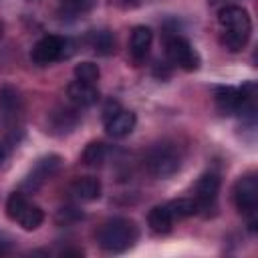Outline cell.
I'll list each match as a JSON object with an SVG mask.
<instances>
[{"instance_id": "obj_1", "label": "cell", "mask_w": 258, "mask_h": 258, "mask_svg": "<svg viewBox=\"0 0 258 258\" xmlns=\"http://www.w3.org/2000/svg\"><path fill=\"white\" fill-rule=\"evenodd\" d=\"M218 26H220V42L230 52H238L248 44L252 32V20L242 6L230 4L220 8Z\"/></svg>"}, {"instance_id": "obj_2", "label": "cell", "mask_w": 258, "mask_h": 258, "mask_svg": "<svg viewBox=\"0 0 258 258\" xmlns=\"http://www.w3.org/2000/svg\"><path fill=\"white\" fill-rule=\"evenodd\" d=\"M97 242L105 252H125L137 242V226L127 218L107 220L97 234Z\"/></svg>"}, {"instance_id": "obj_3", "label": "cell", "mask_w": 258, "mask_h": 258, "mask_svg": "<svg viewBox=\"0 0 258 258\" xmlns=\"http://www.w3.org/2000/svg\"><path fill=\"white\" fill-rule=\"evenodd\" d=\"M6 214H8V218L12 222H16L18 226H22L28 232L36 230L42 224V220H44L42 210L36 204H32L30 200H26V196L20 194V191H14V194L8 196V200H6Z\"/></svg>"}, {"instance_id": "obj_4", "label": "cell", "mask_w": 258, "mask_h": 258, "mask_svg": "<svg viewBox=\"0 0 258 258\" xmlns=\"http://www.w3.org/2000/svg\"><path fill=\"white\" fill-rule=\"evenodd\" d=\"M145 165H147V171L157 179L171 177L179 169V153L171 145H155L147 153Z\"/></svg>"}, {"instance_id": "obj_5", "label": "cell", "mask_w": 258, "mask_h": 258, "mask_svg": "<svg viewBox=\"0 0 258 258\" xmlns=\"http://www.w3.org/2000/svg\"><path fill=\"white\" fill-rule=\"evenodd\" d=\"M165 56L169 62L185 69V71H196L200 67V56L196 48L179 34H167L165 36Z\"/></svg>"}, {"instance_id": "obj_6", "label": "cell", "mask_w": 258, "mask_h": 258, "mask_svg": "<svg viewBox=\"0 0 258 258\" xmlns=\"http://www.w3.org/2000/svg\"><path fill=\"white\" fill-rule=\"evenodd\" d=\"M234 202H236V208L250 216L252 224H254V218H256V210H258V179L256 175L248 173L244 177H240L234 185Z\"/></svg>"}, {"instance_id": "obj_7", "label": "cell", "mask_w": 258, "mask_h": 258, "mask_svg": "<svg viewBox=\"0 0 258 258\" xmlns=\"http://www.w3.org/2000/svg\"><path fill=\"white\" fill-rule=\"evenodd\" d=\"M67 46H69V40H67V38H62V36H58V34H46V36H42V38L34 44V48H32V52H30V58H32L36 64L46 67V64H50V62L60 60V58L64 56V52H67Z\"/></svg>"}, {"instance_id": "obj_8", "label": "cell", "mask_w": 258, "mask_h": 258, "mask_svg": "<svg viewBox=\"0 0 258 258\" xmlns=\"http://www.w3.org/2000/svg\"><path fill=\"white\" fill-rule=\"evenodd\" d=\"M218 191H220V177L216 173H206L198 179L196 183V204L200 210H210L216 206L218 200Z\"/></svg>"}, {"instance_id": "obj_9", "label": "cell", "mask_w": 258, "mask_h": 258, "mask_svg": "<svg viewBox=\"0 0 258 258\" xmlns=\"http://www.w3.org/2000/svg\"><path fill=\"white\" fill-rule=\"evenodd\" d=\"M67 97L75 107H91L99 101V91H97L95 85L73 81L67 87Z\"/></svg>"}, {"instance_id": "obj_10", "label": "cell", "mask_w": 258, "mask_h": 258, "mask_svg": "<svg viewBox=\"0 0 258 258\" xmlns=\"http://www.w3.org/2000/svg\"><path fill=\"white\" fill-rule=\"evenodd\" d=\"M58 165H60V157H58V155H48V157L40 159V161L34 165L32 173L28 175L26 187H32V189L40 187V183H44V181L58 169Z\"/></svg>"}, {"instance_id": "obj_11", "label": "cell", "mask_w": 258, "mask_h": 258, "mask_svg": "<svg viewBox=\"0 0 258 258\" xmlns=\"http://www.w3.org/2000/svg\"><path fill=\"white\" fill-rule=\"evenodd\" d=\"M135 121H137V119H135V113L119 109L113 117H109V119L105 121V129H107V133H109L111 137H125V135H129V133L133 131Z\"/></svg>"}, {"instance_id": "obj_12", "label": "cell", "mask_w": 258, "mask_h": 258, "mask_svg": "<svg viewBox=\"0 0 258 258\" xmlns=\"http://www.w3.org/2000/svg\"><path fill=\"white\" fill-rule=\"evenodd\" d=\"M153 40V32L149 26H135L131 32V42H129V52L135 60H143L149 52Z\"/></svg>"}, {"instance_id": "obj_13", "label": "cell", "mask_w": 258, "mask_h": 258, "mask_svg": "<svg viewBox=\"0 0 258 258\" xmlns=\"http://www.w3.org/2000/svg\"><path fill=\"white\" fill-rule=\"evenodd\" d=\"M240 99H242V93L236 87H218L216 91V105L224 115L238 113Z\"/></svg>"}, {"instance_id": "obj_14", "label": "cell", "mask_w": 258, "mask_h": 258, "mask_svg": "<svg viewBox=\"0 0 258 258\" xmlns=\"http://www.w3.org/2000/svg\"><path fill=\"white\" fill-rule=\"evenodd\" d=\"M71 191H73L79 200L91 202V200H97V198L101 196V181H99L97 177H91V175L77 177V179L71 183Z\"/></svg>"}, {"instance_id": "obj_15", "label": "cell", "mask_w": 258, "mask_h": 258, "mask_svg": "<svg viewBox=\"0 0 258 258\" xmlns=\"http://www.w3.org/2000/svg\"><path fill=\"white\" fill-rule=\"evenodd\" d=\"M147 224L155 234H167L173 226V216H171L167 204L151 208V212L147 214Z\"/></svg>"}, {"instance_id": "obj_16", "label": "cell", "mask_w": 258, "mask_h": 258, "mask_svg": "<svg viewBox=\"0 0 258 258\" xmlns=\"http://www.w3.org/2000/svg\"><path fill=\"white\" fill-rule=\"evenodd\" d=\"M167 208H169L173 220L189 218V216H194V214L200 212V208H198V204H196L194 198H179V200H173V202L167 204Z\"/></svg>"}, {"instance_id": "obj_17", "label": "cell", "mask_w": 258, "mask_h": 258, "mask_svg": "<svg viewBox=\"0 0 258 258\" xmlns=\"http://www.w3.org/2000/svg\"><path fill=\"white\" fill-rule=\"evenodd\" d=\"M105 157H107V147H105V143H101V141L89 143V145L85 147V151H83V161H85V165H89V167H99V165H103Z\"/></svg>"}, {"instance_id": "obj_18", "label": "cell", "mask_w": 258, "mask_h": 258, "mask_svg": "<svg viewBox=\"0 0 258 258\" xmlns=\"http://www.w3.org/2000/svg\"><path fill=\"white\" fill-rule=\"evenodd\" d=\"M99 67L95 62H81L75 67V79L81 81V83H89V85H95L99 81Z\"/></svg>"}, {"instance_id": "obj_19", "label": "cell", "mask_w": 258, "mask_h": 258, "mask_svg": "<svg viewBox=\"0 0 258 258\" xmlns=\"http://www.w3.org/2000/svg\"><path fill=\"white\" fill-rule=\"evenodd\" d=\"M93 46H95V50H97V52L107 54V52H111V50H113L115 40L111 38V34H109V32H97V34H95V40H93Z\"/></svg>"}, {"instance_id": "obj_20", "label": "cell", "mask_w": 258, "mask_h": 258, "mask_svg": "<svg viewBox=\"0 0 258 258\" xmlns=\"http://www.w3.org/2000/svg\"><path fill=\"white\" fill-rule=\"evenodd\" d=\"M64 6H69V8H73V10H83V8H87V6H91V2L93 0H60Z\"/></svg>"}, {"instance_id": "obj_21", "label": "cell", "mask_w": 258, "mask_h": 258, "mask_svg": "<svg viewBox=\"0 0 258 258\" xmlns=\"http://www.w3.org/2000/svg\"><path fill=\"white\" fill-rule=\"evenodd\" d=\"M141 2H145V0H123L125 6H137V4H141Z\"/></svg>"}, {"instance_id": "obj_22", "label": "cell", "mask_w": 258, "mask_h": 258, "mask_svg": "<svg viewBox=\"0 0 258 258\" xmlns=\"http://www.w3.org/2000/svg\"><path fill=\"white\" fill-rule=\"evenodd\" d=\"M4 159V147H2V143H0V161Z\"/></svg>"}, {"instance_id": "obj_23", "label": "cell", "mask_w": 258, "mask_h": 258, "mask_svg": "<svg viewBox=\"0 0 258 258\" xmlns=\"http://www.w3.org/2000/svg\"><path fill=\"white\" fill-rule=\"evenodd\" d=\"M2 30H4V26H2V22H0V36H2Z\"/></svg>"}]
</instances>
